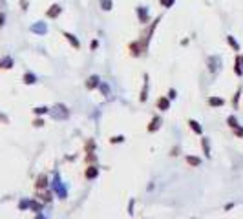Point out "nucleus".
<instances>
[{
    "instance_id": "nucleus-1",
    "label": "nucleus",
    "mask_w": 243,
    "mask_h": 219,
    "mask_svg": "<svg viewBox=\"0 0 243 219\" xmlns=\"http://www.w3.org/2000/svg\"><path fill=\"white\" fill-rule=\"evenodd\" d=\"M68 110H66V106L64 104H57L55 108H53V111H51V117L53 119H68Z\"/></svg>"
},
{
    "instance_id": "nucleus-2",
    "label": "nucleus",
    "mask_w": 243,
    "mask_h": 219,
    "mask_svg": "<svg viewBox=\"0 0 243 219\" xmlns=\"http://www.w3.org/2000/svg\"><path fill=\"white\" fill-rule=\"evenodd\" d=\"M60 13H62V7H60L59 4H53V5H49V9L46 11V16H48V18H57Z\"/></svg>"
},
{
    "instance_id": "nucleus-3",
    "label": "nucleus",
    "mask_w": 243,
    "mask_h": 219,
    "mask_svg": "<svg viewBox=\"0 0 243 219\" xmlns=\"http://www.w3.org/2000/svg\"><path fill=\"white\" fill-rule=\"evenodd\" d=\"M97 86H101V79H99V75H91V77H88V80H86V88H88V90H95Z\"/></svg>"
},
{
    "instance_id": "nucleus-4",
    "label": "nucleus",
    "mask_w": 243,
    "mask_h": 219,
    "mask_svg": "<svg viewBox=\"0 0 243 219\" xmlns=\"http://www.w3.org/2000/svg\"><path fill=\"white\" fill-rule=\"evenodd\" d=\"M137 16H139V20H141V24H146L148 18H150V16H148V9L139 5V7H137Z\"/></svg>"
},
{
    "instance_id": "nucleus-5",
    "label": "nucleus",
    "mask_w": 243,
    "mask_h": 219,
    "mask_svg": "<svg viewBox=\"0 0 243 219\" xmlns=\"http://www.w3.org/2000/svg\"><path fill=\"white\" fill-rule=\"evenodd\" d=\"M31 31L33 33H38V35H46L48 33V27H46L44 22H38V24H33L31 26Z\"/></svg>"
},
{
    "instance_id": "nucleus-6",
    "label": "nucleus",
    "mask_w": 243,
    "mask_h": 219,
    "mask_svg": "<svg viewBox=\"0 0 243 219\" xmlns=\"http://www.w3.org/2000/svg\"><path fill=\"white\" fill-rule=\"evenodd\" d=\"M97 175H99V168L97 166H88L86 172H84V177L86 179H95Z\"/></svg>"
},
{
    "instance_id": "nucleus-7",
    "label": "nucleus",
    "mask_w": 243,
    "mask_h": 219,
    "mask_svg": "<svg viewBox=\"0 0 243 219\" xmlns=\"http://www.w3.org/2000/svg\"><path fill=\"white\" fill-rule=\"evenodd\" d=\"M46 186H48V177H46V175L42 174V175H38V177H37V183H35V188H37V190H44Z\"/></svg>"
},
{
    "instance_id": "nucleus-8",
    "label": "nucleus",
    "mask_w": 243,
    "mask_h": 219,
    "mask_svg": "<svg viewBox=\"0 0 243 219\" xmlns=\"http://www.w3.org/2000/svg\"><path fill=\"white\" fill-rule=\"evenodd\" d=\"M130 51H132V55H134V57H139L141 53H145V51H143V48H141V44H139V40L130 44Z\"/></svg>"
},
{
    "instance_id": "nucleus-9",
    "label": "nucleus",
    "mask_w": 243,
    "mask_h": 219,
    "mask_svg": "<svg viewBox=\"0 0 243 219\" xmlns=\"http://www.w3.org/2000/svg\"><path fill=\"white\" fill-rule=\"evenodd\" d=\"M157 108L163 110V111L170 110V99H168V97H161V99L157 101Z\"/></svg>"
},
{
    "instance_id": "nucleus-10",
    "label": "nucleus",
    "mask_w": 243,
    "mask_h": 219,
    "mask_svg": "<svg viewBox=\"0 0 243 219\" xmlns=\"http://www.w3.org/2000/svg\"><path fill=\"white\" fill-rule=\"evenodd\" d=\"M64 37H66V40H68V42H70L75 49H79V48H80V42L77 40V37H75V35H71V33H64Z\"/></svg>"
},
{
    "instance_id": "nucleus-11",
    "label": "nucleus",
    "mask_w": 243,
    "mask_h": 219,
    "mask_svg": "<svg viewBox=\"0 0 243 219\" xmlns=\"http://www.w3.org/2000/svg\"><path fill=\"white\" fill-rule=\"evenodd\" d=\"M53 190H55L60 197H64V196H66V190H64V186L60 185V181H59V179H55V181H53Z\"/></svg>"
},
{
    "instance_id": "nucleus-12",
    "label": "nucleus",
    "mask_w": 243,
    "mask_h": 219,
    "mask_svg": "<svg viewBox=\"0 0 243 219\" xmlns=\"http://www.w3.org/2000/svg\"><path fill=\"white\" fill-rule=\"evenodd\" d=\"M9 68H13V58L11 57H4L0 60V69H9Z\"/></svg>"
},
{
    "instance_id": "nucleus-13",
    "label": "nucleus",
    "mask_w": 243,
    "mask_h": 219,
    "mask_svg": "<svg viewBox=\"0 0 243 219\" xmlns=\"http://www.w3.org/2000/svg\"><path fill=\"white\" fill-rule=\"evenodd\" d=\"M188 126L192 128V132H196L198 135H201V132H203V128L199 126V122H198V121H194V119H190V121H188Z\"/></svg>"
},
{
    "instance_id": "nucleus-14",
    "label": "nucleus",
    "mask_w": 243,
    "mask_h": 219,
    "mask_svg": "<svg viewBox=\"0 0 243 219\" xmlns=\"http://www.w3.org/2000/svg\"><path fill=\"white\" fill-rule=\"evenodd\" d=\"M185 161H187L190 166H199V164H201V159H199V157H194V155H187Z\"/></svg>"
},
{
    "instance_id": "nucleus-15",
    "label": "nucleus",
    "mask_w": 243,
    "mask_h": 219,
    "mask_svg": "<svg viewBox=\"0 0 243 219\" xmlns=\"http://www.w3.org/2000/svg\"><path fill=\"white\" fill-rule=\"evenodd\" d=\"M148 93V75H145V88H143V91H141V102H145L146 101V95Z\"/></svg>"
},
{
    "instance_id": "nucleus-16",
    "label": "nucleus",
    "mask_w": 243,
    "mask_h": 219,
    "mask_svg": "<svg viewBox=\"0 0 243 219\" xmlns=\"http://www.w3.org/2000/svg\"><path fill=\"white\" fill-rule=\"evenodd\" d=\"M209 104H210V106H223L225 101L220 99V97H210V99H209Z\"/></svg>"
},
{
    "instance_id": "nucleus-17",
    "label": "nucleus",
    "mask_w": 243,
    "mask_h": 219,
    "mask_svg": "<svg viewBox=\"0 0 243 219\" xmlns=\"http://www.w3.org/2000/svg\"><path fill=\"white\" fill-rule=\"evenodd\" d=\"M101 7H102V11H112L113 0H101Z\"/></svg>"
},
{
    "instance_id": "nucleus-18",
    "label": "nucleus",
    "mask_w": 243,
    "mask_h": 219,
    "mask_svg": "<svg viewBox=\"0 0 243 219\" xmlns=\"http://www.w3.org/2000/svg\"><path fill=\"white\" fill-rule=\"evenodd\" d=\"M159 122H161V119H159V117H154V119H152V122H150V126H148V132L157 130V128H159Z\"/></svg>"
},
{
    "instance_id": "nucleus-19",
    "label": "nucleus",
    "mask_w": 243,
    "mask_h": 219,
    "mask_svg": "<svg viewBox=\"0 0 243 219\" xmlns=\"http://www.w3.org/2000/svg\"><path fill=\"white\" fill-rule=\"evenodd\" d=\"M24 82H26V84H35V82H37V77H35L33 73H26V75H24Z\"/></svg>"
},
{
    "instance_id": "nucleus-20",
    "label": "nucleus",
    "mask_w": 243,
    "mask_h": 219,
    "mask_svg": "<svg viewBox=\"0 0 243 219\" xmlns=\"http://www.w3.org/2000/svg\"><path fill=\"white\" fill-rule=\"evenodd\" d=\"M29 208H31L33 212H37V214H38V212L42 210V205H40L38 201H31V203H29Z\"/></svg>"
},
{
    "instance_id": "nucleus-21",
    "label": "nucleus",
    "mask_w": 243,
    "mask_h": 219,
    "mask_svg": "<svg viewBox=\"0 0 243 219\" xmlns=\"http://www.w3.org/2000/svg\"><path fill=\"white\" fill-rule=\"evenodd\" d=\"M201 144H203V152L207 157H210V148H209V139H201Z\"/></svg>"
},
{
    "instance_id": "nucleus-22",
    "label": "nucleus",
    "mask_w": 243,
    "mask_h": 219,
    "mask_svg": "<svg viewBox=\"0 0 243 219\" xmlns=\"http://www.w3.org/2000/svg\"><path fill=\"white\" fill-rule=\"evenodd\" d=\"M227 124H229V126H230V128H232V130H234V128H238V119H236V117H232V115H230V117H229V119H227Z\"/></svg>"
},
{
    "instance_id": "nucleus-23",
    "label": "nucleus",
    "mask_w": 243,
    "mask_h": 219,
    "mask_svg": "<svg viewBox=\"0 0 243 219\" xmlns=\"http://www.w3.org/2000/svg\"><path fill=\"white\" fill-rule=\"evenodd\" d=\"M227 42H229V44L232 46V49H236V51L240 49V46H238V42L234 40V37H230V35H229V37H227Z\"/></svg>"
},
{
    "instance_id": "nucleus-24",
    "label": "nucleus",
    "mask_w": 243,
    "mask_h": 219,
    "mask_svg": "<svg viewBox=\"0 0 243 219\" xmlns=\"http://www.w3.org/2000/svg\"><path fill=\"white\" fill-rule=\"evenodd\" d=\"M33 113H37V115H42V113H48V108H44V106H40V108H35V110H33Z\"/></svg>"
},
{
    "instance_id": "nucleus-25",
    "label": "nucleus",
    "mask_w": 243,
    "mask_h": 219,
    "mask_svg": "<svg viewBox=\"0 0 243 219\" xmlns=\"http://www.w3.org/2000/svg\"><path fill=\"white\" fill-rule=\"evenodd\" d=\"M123 141H124V137H123V135H117V137H112V139H110V143H112V144H117V143H123Z\"/></svg>"
},
{
    "instance_id": "nucleus-26",
    "label": "nucleus",
    "mask_w": 243,
    "mask_h": 219,
    "mask_svg": "<svg viewBox=\"0 0 243 219\" xmlns=\"http://www.w3.org/2000/svg\"><path fill=\"white\" fill-rule=\"evenodd\" d=\"M38 197H42L44 203H49V201H51V194H49V192H48V194H42V196H38Z\"/></svg>"
},
{
    "instance_id": "nucleus-27",
    "label": "nucleus",
    "mask_w": 243,
    "mask_h": 219,
    "mask_svg": "<svg viewBox=\"0 0 243 219\" xmlns=\"http://www.w3.org/2000/svg\"><path fill=\"white\" fill-rule=\"evenodd\" d=\"M161 5L163 7H172L174 5V0H161Z\"/></svg>"
},
{
    "instance_id": "nucleus-28",
    "label": "nucleus",
    "mask_w": 243,
    "mask_h": 219,
    "mask_svg": "<svg viewBox=\"0 0 243 219\" xmlns=\"http://www.w3.org/2000/svg\"><path fill=\"white\" fill-rule=\"evenodd\" d=\"M101 90H102V93H104L106 97L110 95V90H108V84H101Z\"/></svg>"
},
{
    "instance_id": "nucleus-29",
    "label": "nucleus",
    "mask_w": 243,
    "mask_h": 219,
    "mask_svg": "<svg viewBox=\"0 0 243 219\" xmlns=\"http://www.w3.org/2000/svg\"><path fill=\"white\" fill-rule=\"evenodd\" d=\"M97 48H99V42H97V40H91V44H90V49H91V51H95Z\"/></svg>"
},
{
    "instance_id": "nucleus-30",
    "label": "nucleus",
    "mask_w": 243,
    "mask_h": 219,
    "mask_svg": "<svg viewBox=\"0 0 243 219\" xmlns=\"http://www.w3.org/2000/svg\"><path fill=\"white\" fill-rule=\"evenodd\" d=\"M234 133H236L238 137H243V128H240V126H238V128H234Z\"/></svg>"
},
{
    "instance_id": "nucleus-31",
    "label": "nucleus",
    "mask_w": 243,
    "mask_h": 219,
    "mask_svg": "<svg viewBox=\"0 0 243 219\" xmlns=\"http://www.w3.org/2000/svg\"><path fill=\"white\" fill-rule=\"evenodd\" d=\"M18 207H20V210H24V208H27V207H29V203H27V201H20V205H18Z\"/></svg>"
},
{
    "instance_id": "nucleus-32",
    "label": "nucleus",
    "mask_w": 243,
    "mask_h": 219,
    "mask_svg": "<svg viewBox=\"0 0 243 219\" xmlns=\"http://www.w3.org/2000/svg\"><path fill=\"white\" fill-rule=\"evenodd\" d=\"M240 95H241V90H238V93H236V97H234V106H238V99H240Z\"/></svg>"
},
{
    "instance_id": "nucleus-33",
    "label": "nucleus",
    "mask_w": 243,
    "mask_h": 219,
    "mask_svg": "<svg viewBox=\"0 0 243 219\" xmlns=\"http://www.w3.org/2000/svg\"><path fill=\"white\" fill-rule=\"evenodd\" d=\"M168 99H176V90H170L168 91Z\"/></svg>"
},
{
    "instance_id": "nucleus-34",
    "label": "nucleus",
    "mask_w": 243,
    "mask_h": 219,
    "mask_svg": "<svg viewBox=\"0 0 243 219\" xmlns=\"http://www.w3.org/2000/svg\"><path fill=\"white\" fill-rule=\"evenodd\" d=\"M33 124H35V126H44V121H42V119H37Z\"/></svg>"
},
{
    "instance_id": "nucleus-35",
    "label": "nucleus",
    "mask_w": 243,
    "mask_h": 219,
    "mask_svg": "<svg viewBox=\"0 0 243 219\" xmlns=\"http://www.w3.org/2000/svg\"><path fill=\"white\" fill-rule=\"evenodd\" d=\"M20 5H22V9L26 11V9H27V0H20Z\"/></svg>"
},
{
    "instance_id": "nucleus-36",
    "label": "nucleus",
    "mask_w": 243,
    "mask_h": 219,
    "mask_svg": "<svg viewBox=\"0 0 243 219\" xmlns=\"http://www.w3.org/2000/svg\"><path fill=\"white\" fill-rule=\"evenodd\" d=\"M4 22H5V16H4V13H0V27L4 26Z\"/></svg>"
},
{
    "instance_id": "nucleus-37",
    "label": "nucleus",
    "mask_w": 243,
    "mask_h": 219,
    "mask_svg": "<svg viewBox=\"0 0 243 219\" xmlns=\"http://www.w3.org/2000/svg\"><path fill=\"white\" fill-rule=\"evenodd\" d=\"M0 122H7V117H5V115H2V113H0Z\"/></svg>"
},
{
    "instance_id": "nucleus-38",
    "label": "nucleus",
    "mask_w": 243,
    "mask_h": 219,
    "mask_svg": "<svg viewBox=\"0 0 243 219\" xmlns=\"http://www.w3.org/2000/svg\"><path fill=\"white\" fill-rule=\"evenodd\" d=\"M35 219H44V216H40V212H38V216H37Z\"/></svg>"
}]
</instances>
